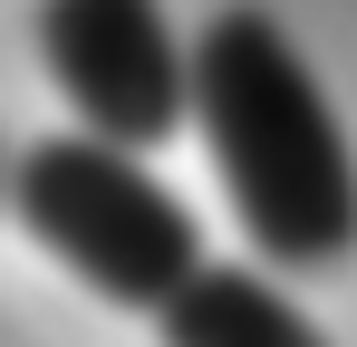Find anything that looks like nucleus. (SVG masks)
<instances>
[{
    "instance_id": "obj_3",
    "label": "nucleus",
    "mask_w": 357,
    "mask_h": 347,
    "mask_svg": "<svg viewBox=\"0 0 357 347\" xmlns=\"http://www.w3.org/2000/svg\"><path fill=\"white\" fill-rule=\"evenodd\" d=\"M29 39L77 135L116 155H155L193 125V49L174 39L165 0H39Z\"/></svg>"
},
{
    "instance_id": "obj_4",
    "label": "nucleus",
    "mask_w": 357,
    "mask_h": 347,
    "mask_svg": "<svg viewBox=\"0 0 357 347\" xmlns=\"http://www.w3.org/2000/svg\"><path fill=\"white\" fill-rule=\"evenodd\" d=\"M155 338L165 347H328V328L280 289V270H261V261H213V270H193V280L165 299Z\"/></svg>"
},
{
    "instance_id": "obj_1",
    "label": "nucleus",
    "mask_w": 357,
    "mask_h": 347,
    "mask_svg": "<svg viewBox=\"0 0 357 347\" xmlns=\"http://www.w3.org/2000/svg\"><path fill=\"white\" fill-rule=\"evenodd\" d=\"M193 125L213 145L222 203L251 231L261 270L280 280H319L357 261V145L319 68L299 58V39L261 10L232 0L203 20L193 39Z\"/></svg>"
},
{
    "instance_id": "obj_2",
    "label": "nucleus",
    "mask_w": 357,
    "mask_h": 347,
    "mask_svg": "<svg viewBox=\"0 0 357 347\" xmlns=\"http://www.w3.org/2000/svg\"><path fill=\"white\" fill-rule=\"evenodd\" d=\"M10 213H20V231L59 261L68 280L87 299H107V309L165 318V299L193 270H213L193 203L145 155H116L97 135H39L20 155V174H10Z\"/></svg>"
}]
</instances>
